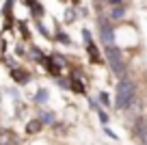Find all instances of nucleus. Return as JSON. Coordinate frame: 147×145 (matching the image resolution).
<instances>
[{
	"mask_svg": "<svg viewBox=\"0 0 147 145\" xmlns=\"http://www.w3.org/2000/svg\"><path fill=\"white\" fill-rule=\"evenodd\" d=\"M134 95H136L134 85L130 80H121L117 87V108H130L134 102Z\"/></svg>",
	"mask_w": 147,
	"mask_h": 145,
	"instance_id": "obj_1",
	"label": "nucleus"
},
{
	"mask_svg": "<svg viewBox=\"0 0 147 145\" xmlns=\"http://www.w3.org/2000/svg\"><path fill=\"white\" fill-rule=\"evenodd\" d=\"M108 61H110V67L115 69L117 74H123V63H121V54L115 50V45H108Z\"/></svg>",
	"mask_w": 147,
	"mask_h": 145,
	"instance_id": "obj_2",
	"label": "nucleus"
},
{
	"mask_svg": "<svg viewBox=\"0 0 147 145\" xmlns=\"http://www.w3.org/2000/svg\"><path fill=\"white\" fill-rule=\"evenodd\" d=\"M100 30H102V39H104L106 48H108V45H115V39H113V28H110L108 24L100 22Z\"/></svg>",
	"mask_w": 147,
	"mask_h": 145,
	"instance_id": "obj_3",
	"label": "nucleus"
},
{
	"mask_svg": "<svg viewBox=\"0 0 147 145\" xmlns=\"http://www.w3.org/2000/svg\"><path fill=\"white\" fill-rule=\"evenodd\" d=\"M11 78H13L15 82H20V85H24V82H28L30 80V74L26 72V69H11Z\"/></svg>",
	"mask_w": 147,
	"mask_h": 145,
	"instance_id": "obj_4",
	"label": "nucleus"
},
{
	"mask_svg": "<svg viewBox=\"0 0 147 145\" xmlns=\"http://www.w3.org/2000/svg\"><path fill=\"white\" fill-rule=\"evenodd\" d=\"M87 52H89V59H91L93 63H102L100 50H97V45L93 43V41H89V43H87Z\"/></svg>",
	"mask_w": 147,
	"mask_h": 145,
	"instance_id": "obj_5",
	"label": "nucleus"
},
{
	"mask_svg": "<svg viewBox=\"0 0 147 145\" xmlns=\"http://www.w3.org/2000/svg\"><path fill=\"white\" fill-rule=\"evenodd\" d=\"M69 89L74 91V93H87V89H84V82L82 80H78V78H71V80H69Z\"/></svg>",
	"mask_w": 147,
	"mask_h": 145,
	"instance_id": "obj_6",
	"label": "nucleus"
},
{
	"mask_svg": "<svg viewBox=\"0 0 147 145\" xmlns=\"http://www.w3.org/2000/svg\"><path fill=\"white\" fill-rule=\"evenodd\" d=\"M41 126H43L41 119H32V121L26 123V132H28V134H37V132L41 130Z\"/></svg>",
	"mask_w": 147,
	"mask_h": 145,
	"instance_id": "obj_7",
	"label": "nucleus"
},
{
	"mask_svg": "<svg viewBox=\"0 0 147 145\" xmlns=\"http://www.w3.org/2000/svg\"><path fill=\"white\" fill-rule=\"evenodd\" d=\"M54 39H56V41H61V43H65V45H69V43H71V39L67 37V33H63V30H59V33H56V37H54Z\"/></svg>",
	"mask_w": 147,
	"mask_h": 145,
	"instance_id": "obj_8",
	"label": "nucleus"
},
{
	"mask_svg": "<svg viewBox=\"0 0 147 145\" xmlns=\"http://www.w3.org/2000/svg\"><path fill=\"white\" fill-rule=\"evenodd\" d=\"M20 30H22V39L24 41H28V39H30V30H28V28H26V24H20Z\"/></svg>",
	"mask_w": 147,
	"mask_h": 145,
	"instance_id": "obj_9",
	"label": "nucleus"
},
{
	"mask_svg": "<svg viewBox=\"0 0 147 145\" xmlns=\"http://www.w3.org/2000/svg\"><path fill=\"white\" fill-rule=\"evenodd\" d=\"M9 28H13V15L5 13V30H9Z\"/></svg>",
	"mask_w": 147,
	"mask_h": 145,
	"instance_id": "obj_10",
	"label": "nucleus"
},
{
	"mask_svg": "<svg viewBox=\"0 0 147 145\" xmlns=\"http://www.w3.org/2000/svg\"><path fill=\"white\" fill-rule=\"evenodd\" d=\"M43 100H48V91L46 89H41V91H39V95H37V102H43Z\"/></svg>",
	"mask_w": 147,
	"mask_h": 145,
	"instance_id": "obj_11",
	"label": "nucleus"
},
{
	"mask_svg": "<svg viewBox=\"0 0 147 145\" xmlns=\"http://www.w3.org/2000/svg\"><path fill=\"white\" fill-rule=\"evenodd\" d=\"M123 15V7H117V9H113V18H121Z\"/></svg>",
	"mask_w": 147,
	"mask_h": 145,
	"instance_id": "obj_12",
	"label": "nucleus"
},
{
	"mask_svg": "<svg viewBox=\"0 0 147 145\" xmlns=\"http://www.w3.org/2000/svg\"><path fill=\"white\" fill-rule=\"evenodd\" d=\"M100 113V119H102V123H108V115L104 113V110H97Z\"/></svg>",
	"mask_w": 147,
	"mask_h": 145,
	"instance_id": "obj_13",
	"label": "nucleus"
},
{
	"mask_svg": "<svg viewBox=\"0 0 147 145\" xmlns=\"http://www.w3.org/2000/svg\"><path fill=\"white\" fill-rule=\"evenodd\" d=\"M100 100H102L104 106H108V95H106V93H100Z\"/></svg>",
	"mask_w": 147,
	"mask_h": 145,
	"instance_id": "obj_14",
	"label": "nucleus"
},
{
	"mask_svg": "<svg viewBox=\"0 0 147 145\" xmlns=\"http://www.w3.org/2000/svg\"><path fill=\"white\" fill-rule=\"evenodd\" d=\"M110 5H121V0H110Z\"/></svg>",
	"mask_w": 147,
	"mask_h": 145,
	"instance_id": "obj_15",
	"label": "nucleus"
}]
</instances>
